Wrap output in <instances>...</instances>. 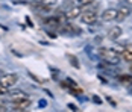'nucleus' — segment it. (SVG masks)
<instances>
[{"label": "nucleus", "instance_id": "17", "mask_svg": "<svg viewBox=\"0 0 132 112\" xmlns=\"http://www.w3.org/2000/svg\"><path fill=\"white\" fill-rule=\"evenodd\" d=\"M129 70H131V73H132V62H131V67H129Z\"/></svg>", "mask_w": 132, "mask_h": 112}, {"label": "nucleus", "instance_id": "13", "mask_svg": "<svg viewBox=\"0 0 132 112\" xmlns=\"http://www.w3.org/2000/svg\"><path fill=\"white\" fill-rule=\"evenodd\" d=\"M70 62H73V64H75V67H78V62H76L75 56H70Z\"/></svg>", "mask_w": 132, "mask_h": 112}, {"label": "nucleus", "instance_id": "10", "mask_svg": "<svg viewBox=\"0 0 132 112\" xmlns=\"http://www.w3.org/2000/svg\"><path fill=\"white\" fill-rule=\"evenodd\" d=\"M9 97H11V100L12 101H17V100H21L26 97V94L24 92H21V91H14V92H11V94H8Z\"/></svg>", "mask_w": 132, "mask_h": 112}, {"label": "nucleus", "instance_id": "14", "mask_svg": "<svg viewBox=\"0 0 132 112\" xmlns=\"http://www.w3.org/2000/svg\"><path fill=\"white\" fill-rule=\"evenodd\" d=\"M125 49H126V50H129V51H131V53H132V44H129V46H126Z\"/></svg>", "mask_w": 132, "mask_h": 112}, {"label": "nucleus", "instance_id": "6", "mask_svg": "<svg viewBox=\"0 0 132 112\" xmlns=\"http://www.w3.org/2000/svg\"><path fill=\"white\" fill-rule=\"evenodd\" d=\"M79 15H80V8L79 6H71L70 9L65 11V17H67L68 21L73 20V18H76V17H79Z\"/></svg>", "mask_w": 132, "mask_h": 112}, {"label": "nucleus", "instance_id": "7", "mask_svg": "<svg viewBox=\"0 0 132 112\" xmlns=\"http://www.w3.org/2000/svg\"><path fill=\"white\" fill-rule=\"evenodd\" d=\"M121 27L120 26H116V27H112L109 32H108V37L111 38V39H117V38H120L121 37Z\"/></svg>", "mask_w": 132, "mask_h": 112}, {"label": "nucleus", "instance_id": "16", "mask_svg": "<svg viewBox=\"0 0 132 112\" xmlns=\"http://www.w3.org/2000/svg\"><path fill=\"white\" fill-rule=\"evenodd\" d=\"M125 2H126V3H128L129 6H132V0H125Z\"/></svg>", "mask_w": 132, "mask_h": 112}, {"label": "nucleus", "instance_id": "4", "mask_svg": "<svg viewBox=\"0 0 132 112\" xmlns=\"http://www.w3.org/2000/svg\"><path fill=\"white\" fill-rule=\"evenodd\" d=\"M30 105H32V101L27 99V97H24V99H21V100L14 101L12 109H14V111H24V109H27Z\"/></svg>", "mask_w": 132, "mask_h": 112}, {"label": "nucleus", "instance_id": "5", "mask_svg": "<svg viewBox=\"0 0 132 112\" xmlns=\"http://www.w3.org/2000/svg\"><path fill=\"white\" fill-rule=\"evenodd\" d=\"M117 14H119V11L114 9V8L105 9L103 14H102V20L103 21H114V20H117Z\"/></svg>", "mask_w": 132, "mask_h": 112}, {"label": "nucleus", "instance_id": "8", "mask_svg": "<svg viewBox=\"0 0 132 112\" xmlns=\"http://www.w3.org/2000/svg\"><path fill=\"white\" fill-rule=\"evenodd\" d=\"M129 14H131V9H129V8L121 6V8L119 9V14H117V20H119V21H123V20H125Z\"/></svg>", "mask_w": 132, "mask_h": 112}, {"label": "nucleus", "instance_id": "2", "mask_svg": "<svg viewBox=\"0 0 132 112\" xmlns=\"http://www.w3.org/2000/svg\"><path fill=\"white\" fill-rule=\"evenodd\" d=\"M17 74H2L0 76V85L3 88H6V89H9L11 87H14L15 83H17Z\"/></svg>", "mask_w": 132, "mask_h": 112}, {"label": "nucleus", "instance_id": "9", "mask_svg": "<svg viewBox=\"0 0 132 112\" xmlns=\"http://www.w3.org/2000/svg\"><path fill=\"white\" fill-rule=\"evenodd\" d=\"M119 82L123 85H132V73L131 74H121L119 76Z\"/></svg>", "mask_w": 132, "mask_h": 112}, {"label": "nucleus", "instance_id": "12", "mask_svg": "<svg viewBox=\"0 0 132 112\" xmlns=\"http://www.w3.org/2000/svg\"><path fill=\"white\" fill-rule=\"evenodd\" d=\"M56 2L58 0H41V3L46 6H53V5H56Z\"/></svg>", "mask_w": 132, "mask_h": 112}, {"label": "nucleus", "instance_id": "18", "mask_svg": "<svg viewBox=\"0 0 132 112\" xmlns=\"http://www.w3.org/2000/svg\"><path fill=\"white\" fill-rule=\"evenodd\" d=\"M0 76H2V71H0Z\"/></svg>", "mask_w": 132, "mask_h": 112}, {"label": "nucleus", "instance_id": "1", "mask_svg": "<svg viewBox=\"0 0 132 112\" xmlns=\"http://www.w3.org/2000/svg\"><path fill=\"white\" fill-rule=\"evenodd\" d=\"M99 56L105 62L111 64V65H117L120 62V59H121L119 51H116V50H112V49H100L99 50Z\"/></svg>", "mask_w": 132, "mask_h": 112}, {"label": "nucleus", "instance_id": "15", "mask_svg": "<svg viewBox=\"0 0 132 112\" xmlns=\"http://www.w3.org/2000/svg\"><path fill=\"white\" fill-rule=\"evenodd\" d=\"M3 106H5V105H3V103L0 101V111H5V108H3Z\"/></svg>", "mask_w": 132, "mask_h": 112}, {"label": "nucleus", "instance_id": "3", "mask_svg": "<svg viewBox=\"0 0 132 112\" xmlns=\"http://www.w3.org/2000/svg\"><path fill=\"white\" fill-rule=\"evenodd\" d=\"M80 20L85 24H93V23L97 21V14L94 12V11H85V12L80 15Z\"/></svg>", "mask_w": 132, "mask_h": 112}, {"label": "nucleus", "instance_id": "11", "mask_svg": "<svg viewBox=\"0 0 132 112\" xmlns=\"http://www.w3.org/2000/svg\"><path fill=\"white\" fill-rule=\"evenodd\" d=\"M120 56H121V59H123V61H126V62H132V53L131 51H129V50H123V51H121V55H120Z\"/></svg>", "mask_w": 132, "mask_h": 112}]
</instances>
